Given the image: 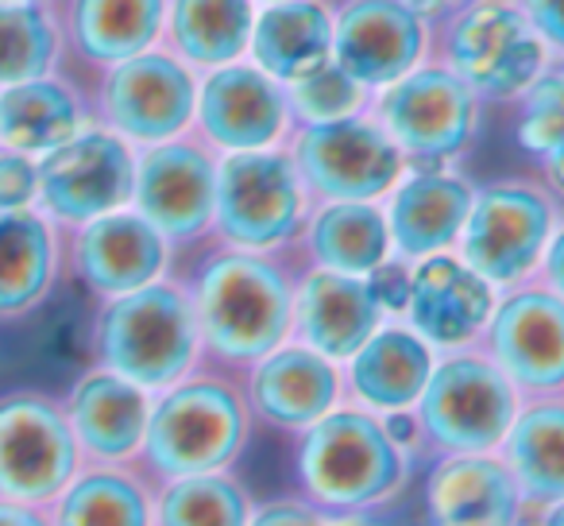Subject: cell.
I'll return each mask as SVG.
<instances>
[{
	"mask_svg": "<svg viewBox=\"0 0 564 526\" xmlns=\"http://www.w3.org/2000/svg\"><path fill=\"white\" fill-rule=\"evenodd\" d=\"M202 348L213 361L251 368L286 345L294 330V279L274 251H248L225 244L202 264L189 291Z\"/></svg>",
	"mask_w": 564,
	"mask_h": 526,
	"instance_id": "6da1fadb",
	"label": "cell"
},
{
	"mask_svg": "<svg viewBox=\"0 0 564 526\" xmlns=\"http://www.w3.org/2000/svg\"><path fill=\"white\" fill-rule=\"evenodd\" d=\"M299 480L322 515L376 507L406 480V449L368 410L333 407L302 430Z\"/></svg>",
	"mask_w": 564,
	"mask_h": 526,
	"instance_id": "7a4b0ae2",
	"label": "cell"
},
{
	"mask_svg": "<svg viewBox=\"0 0 564 526\" xmlns=\"http://www.w3.org/2000/svg\"><path fill=\"white\" fill-rule=\"evenodd\" d=\"M430 47L479 101H518L553 58L518 0H468L430 24Z\"/></svg>",
	"mask_w": 564,
	"mask_h": 526,
	"instance_id": "3957f363",
	"label": "cell"
},
{
	"mask_svg": "<svg viewBox=\"0 0 564 526\" xmlns=\"http://www.w3.org/2000/svg\"><path fill=\"white\" fill-rule=\"evenodd\" d=\"M248 426V399L232 379L182 376L148 415L143 453L166 480L220 472L240 457Z\"/></svg>",
	"mask_w": 564,
	"mask_h": 526,
	"instance_id": "277c9868",
	"label": "cell"
},
{
	"mask_svg": "<svg viewBox=\"0 0 564 526\" xmlns=\"http://www.w3.org/2000/svg\"><path fill=\"white\" fill-rule=\"evenodd\" d=\"M417 441L430 453H495L514 422L518 387L484 348H456L433 364L430 384L417 395Z\"/></svg>",
	"mask_w": 564,
	"mask_h": 526,
	"instance_id": "5b68a950",
	"label": "cell"
},
{
	"mask_svg": "<svg viewBox=\"0 0 564 526\" xmlns=\"http://www.w3.org/2000/svg\"><path fill=\"white\" fill-rule=\"evenodd\" d=\"M202 333L189 291L148 283L117 294L101 318V361L135 387H171L194 368Z\"/></svg>",
	"mask_w": 564,
	"mask_h": 526,
	"instance_id": "8992f818",
	"label": "cell"
},
{
	"mask_svg": "<svg viewBox=\"0 0 564 526\" xmlns=\"http://www.w3.org/2000/svg\"><path fill=\"white\" fill-rule=\"evenodd\" d=\"M286 136L310 210L325 202H376L406 174L402 148L368 109L322 125H291Z\"/></svg>",
	"mask_w": 564,
	"mask_h": 526,
	"instance_id": "52a82bcc",
	"label": "cell"
},
{
	"mask_svg": "<svg viewBox=\"0 0 564 526\" xmlns=\"http://www.w3.org/2000/svg\"><path fill=\"white\" fill-rule=\"evenodd\" d=\"M310 197L286 148L228 151L217 159V210L213 228L225 244L274 251L302 233Z\"/></svg>",
	"mask_w": 564,
	"mask_h": 526,
	"instance_id": "ba28073f",
	"label": "cell"
},
{
	"mask_svg": "<svg viewBox=\"0 0 564 526\" xmlns=\"http://www.w3.org/2000/svg\"><path fill=\"white\" fill-rule=\"evenodd\" d=\"M368 112L417 171H441L448 159L464 155L479 128V97L441 63H422L376 89Z\"/></svg>",
	"mask_w": 564,
	"mask_h": 526,
	"instance_id": "9c48e42d",
	"label": "cell"
},
{
	"mask_svg": "<svg viewBox=\"0 0 564 526\" xmlns=\"http://www.w3.org/2000/svg\"><path fill=\"white\" fill-rule=\"evenodd\" d=\"M556 228V202L541 182L476 190L460 233V259L491 287H518L538 271Z\"/></svg>",
	"mask_w": 564,
	"mask_h": 526,
	"instance_id": "30bf717a",
	"label": "cell"
},
{
	"mask_svg": "<svg viewBox=\"0 0 564 526\" xmlns=\"http://www.w3.org/2000/svg\"><path fill=\"white\" fill-rule=\"evenodd\" d=\"M476 348L499 364L525 399L564 391V299L545 283L507 287Z\"/></svg>",
	"mask_w": 564,
	"mask_h": 526,
	"instance_id": "8fae6325",
	"label": "cell"
},
{
	"mask_svg": "<svg viewBox=\"0 0 564 526\" xmlns=\"http://www.w3.org/2000/svg\"><path fill=\"white\" fill-rule=\"evenodd\" d=\"M329 9L333 63L371 94L430 58V20L406 0H340Z\"/></svg>",
	"mask_w": 564,
	"mask_h": 526,
	"instance_id": "7c38bea8",
	"label": "cell"
},
{
	"mask_svg": "<svg viewBox=\"0 0 564 526\" xmlns=\"http://www.w3.org/2000/svg\"><path fill=\"white\" fill-rule=\"evenodd\" d=\"M197 132L213 151L279 148L291 132L286 86L263 74L256 63H228L197 82Z\"/></svg>",
	"mask_w": 564,
	"mask_h": 526,
	"instance_id": "4fadbf2b",
	"label": "cell"
},
{
	"mask_svg": "<svg viewBox=\"0 0 564 526\" xmlns=\"http://www.w3.org/2000/svg\"><path fill=\"white\" fill-rule=\"evenodd\" d=\"M135 205L166 240H194L217 210V151L205 140L151 143L135 163Z\"/></svg>",
	"mask_w": 564,
	"mask_h": 526,
	"instance_id": "5bb4252c",
	"label": "cell"
},
{
	"mask_svg": "<svg viewBox=\"0 0 564 526\" xmlns=\"http://www.w3.org/2000/svg\"><path fill=\"white\" fill-rule=\"evenodd\" d=\"M197 112L194 66L166 51H143L105 82V117L120 136L140 143H163L182 136Z\"/></svg>",
	"mask_w": 564,
	"mask_h": 526,
	"instance_id": "9a60e30c",
	"label": "cell"
},
{
	"mask_svg": "<svg viewBox=\"0 0 564 526\" xmlns=\"http://www.w3.org/2000/svg\"><path fill=\"white\" fill-rule=\"evenodd\" d=\"M495 287L479 271H471L460 256L437 251L414 264L406 299V325L430 348H471L484 337L495 314Z\"/></svg>",
	"mask_w": 564,
	"mask_h": 526,
	"instance_id": "2e32d148",
	"label": "cell"
},
{
	"mask_svg": "<svg viewBox=\"0 0 564 526\" xmlns=\"http://www.w3.org/2000/svg\"><path fill=\"white\" fill-rule=\"evenodd\" d=\"M47 210L66 221H94L117 213L135 190V159L120 136L86 132L47 151L40 167Z\"/></svg>",
	"mask_w": 564,
	"mask_h": 526,
	"instance_id": "e0dca14e",
	"label": "cell"
},
{
	"mask_svg": "<svg viewBox=\"0 0 564 526\" xmlns=\"http://www.w3.org/2000/svg\"><path fill=\"white\" fill-rule=\"evenodd\" d=\"M78 449L70 426L43 399H9L0 407V492L47 500L70 480Z\"/></svg>",
	"mask_w": 564,
	"mask_h": 526,
	"instance_id": "ac0fdd59",
	"label": "cell"
},
{
	"mask_svg": "<svg viewBox=\"0 0 564 526\" xmlns=\"http://www.w3.org/2000/svg\"><path fill=\"white\" fill-rule=\"evenodd\" d=\"M522 492L495 453L437 457L425 480V526H518Z\"/></svg>",
	"mask_w": 564,
	"mask_h": 526,
	"instance_id": "d6986e66",
	"label": "cell"
},
{
	"mask_svg": "<svg viewBox=\"0 0 564 526\" xmlns=\"http://www.w3.org/2000/svg\"><path fill=\"white\" fill-rule=\"evenodd\" d=\"M243 399L251 415L279 430H306L340 402L337 361L310 345H279L251 364Z\"/></svg>",
	"mask_w": 564,
	"mask_h": 526,
	"instance_id": "ffe728a7",
	"label": "cell"
},
{
	"mask_svg": "<svg viewBox=\"0 0 564 526\" xmlns=\"http://www.w3.org/2000/svg\"><path fill=\"white\" fill-rule=\"evenodd\" d=\"M383 325V307L364 276L314 268L294 283V330L302 345L329 361H348Z\"/></svg>",
	"mask_w": 564,
	"mask_h": 526,
	"instance_id": "44dd1931",
	"label": "cell"
},
{
	"mask_svg": "<svg viewBox=\"0 0 564 526\" xmlns=\"http://www.w3.org/2000/svg\"><path fill=\"white\" fill-rule=\"evenodd\" d=\"M471 197L476 190L460 174L441 171H414L410 179H399L387 202V225H391L394 256L425 259L448 251L464 233Z\"/></svg>",
	"mask_w": 564,
	"mask_h": 526,
	"instance_id": "7402d4cb",
	"label": "cell"
},
{
	"mask_svg": "<svg viewBox=\"0 0 564 526\" xmlns=\"http://www.w3.org/2000/svg\"><path fill=\"white\" fill-rule=\"evenodd\" d=\"M171 248L166 236L140 213L94 217L78 240V268L101 294H128L163 276Z\"/></svg>",
	"mask_w": 564,
	"mask_h": 526,
	"instance_id": "603a6c76",
	"label": "cell"
},
{
	"mask_svg": "<svg viewBox=\"0 0 564 526\" xmlns=\"http://www.w3.org/2000/svg\"><path fill=\"white\" fill-rule=\"evenodd\" d=\"M251 63L279 86L310 78L333 63V9L325 0H274L251 24Z\"/></svg>",
	"mask_w": 564,
	"mask_h": 526,
	"instance_id": "cb8c5ba5",
	"label": "cell"
},
{
	"mask_svg": "<svg viewBox=\"0 0 564 526\" xmlns=\"http://www.w3.org/2000/svg\"><path fill=\"white\" fill-rule=\"evenodd\" d=\"M502 461L522 492V515H538L564 500V395L522 402L502 438Z\"/></svg>",
	"mask_w": 564,
	"mask_h": 526,
	"instance_id": "d4e9b609",
	"label": "cell"
},
{
	"mask_svg": "<svg viewBox=\"0 0 564 526\" xmlns=\"http://www.w3.org/2000/svg\"><path fill=\"white\" fill-rule=\"evenodd\" d=\"M433 348L410 325H379L348 356V387L371 410H406L425 391L433 372Z\"/></svg>",
	"mask_w": 564,
	"mask_h": 526,
	"instance_id": "484cf974",
	"label": "cell"
},
{
	"mask_svg": "<svg viewBox=\"0 0 564 526\" xmlns=\"http://www.w3.org/2000/svg\"><path fill=\"white\" fill-rule=\"evenodd\" d=\"M299 236L317 268L340 276H368L394 251L387 213L376 202L314 205Z\"/></svg>",
	"mask_w": 564,
	"mask_h": 526,
	"instance_id": "4316f807",
	"label": "cell"
},
{
	"mask_svg": "<svg viewBox=\"0 0 564 526\" xmlns=\"http://www.w3.org/2000/svg\"><path fill=\"white\" fill-rule=\"evenodd\" d=\"M148 415L151 407L143 387H135L132 379L117 376V372L89 376L70 402V422L78 441L105 461H120L143 446Z\"/></svg>",
	"mask_w": 564,
	"mask_h": 526,
	"instance_id": "83f0119b",
	"label": "cell"
},
{
	"mask_svg": "<svg viewBox=\"0 0 564 526\" xmlns=\"http://www.w3.org/2000/svg\"><path fill=\"white\" fill-rule=\"evenodd\" d=\"M256 0H171L166 40L171 55L197 71H217L248 51Z\"/></svg>",
	"mask_w": 564,
	"mask_h": 526,
	"instance_id": "f1b7e54d",
	"label": "cell"
},
{
	"mask_svg": "<svg viewBox=\"0 0 564 526\" xmlns=\"http://www.w3.org/2000/svg\"><path fill=\"white\" fill-rule=\"evenodd\" d=\"M166 0H74V40L97 63H124L163 35Z\"/></svg>",
	"mask_w": 564,
	"mask_h": 526,
	"instance_id": "f546056e",
	"label": "cell"
},
{
	"mask_svg": "<svg viewBox=\"0 0 564 526\" xmlns=\"http://www.w3.org/2000/svg\"><path fill=\"white\" fill-rule=\"evenodd\" d=\"M78 132V105L55 82H17L0 97V136L20 151H55Z\"/></svg>",
	"mask_w": 564,
	"mask_h": 526,
	"instance_id": "4dcf8cb0",
	"label": "cell"
},
{
	"mask_svg": "<svg viewBox=\"0 0 564 526\" xmlns=\"http://www.w3.org/2000/svg\"><path fill=\"white\" fill-rule=\"evenodd\" d=\"M518 143L538 159L549 194L564 197V58H549L518 97Z\"/></svg>",
	"mask_w": 564,
	"mask_h": 526,
	"instance_id": "1f68e13d",
	"label": "cell"
},
{
	"mask_svg": "<svg viewBox=\"0 0 564 526\" xmlns=\"http://www.w3.org/2000/svg\"><path fill=\"white\" fill-rule=\"evenodd\" d=\"M51 233L32 213L0 217V310H24L47 291Z\"/></svg>",
	"mask_w": 564,
	"mask_h": 526,
	"instance_id": "d6a6232c",
	"label": "cell"
},
{
	"mask_svg": "<svg viewBox=\"0 0 564 526\" xmlns=\"http://www.w3.org/2000/svg\"><path fill=\"white\" fill-rule=\"evenodd\" d=\"M248 492L225 472L178 476L159 500V526H248Z\"/></svg>",
	"mask_w": 564,
	"mask_h": 526,
	"instance_id": "836d02e7",
	"label": "cell"
},
{
	"mask_svg": "<svg viewBox=\"0 0 564 526\" xmlns=\"http://www.w3.org/2000/svg\"><path fill=\"white\" fill-rule=\"evenodd\" d=\"M63 526H151L148 495L120 472H94L66 492Z\"/></svg>",
	"mask_w": 564,
	"mask_h": 526,
	"instance_id": "e575fe53",
	"label": "cell"
},
{
	"mask_svg": "<svg viewBox=\"0 0 564 526\" xmlns=\"http://www.w3.org/2000/svg\"><path fill=\"white\" fill-rule=\"evenodd\" d=\"M55 55V32L28 4H0V86L40 78Z\"/></svg>",
	"mask_w": 564,
	"mask_h": 526,
	"instance_id": "d590c367",
	"label": "cell"
},
{
	"mask_svg": "<svg viewBox=\"0 0 564 526\" xmlns=\"http://www.w3.org/2000/svg\"><path fill=\"white\" fill-rule=\"evenodd\" d=\"M286 101H291V125H322V120L364 112L371 105V89H364L337 63H329L310 78L286 86Z\"/></svg>",
	"mask_w": 564,
	"mask_h": 526,
	"instance_id": "8d00e7d4",
	"label": "cell"
},
{
	"mask_svg": "<svg viewBox=\"0 0 564 526\" xmlns=\"http://www.w3.org/2000/svg\"><path fill=\"white\" fill-rule=\"evenodd\" d=\"M410 276H414V264L402 256L394 259H383L376 271H368V287L371 294H376V302L383 307V314L391 310V314H402L406 310V299H410Z\"/></svg>",
	"mask_w": 564,
	"mask_h": 526,
	"instance_id": "74e56055",
	"label": "cell"
},
{
	"mask_svg": "<svg viewBox=\"0 0 564 526\" xmlns=\"http://www.w3.org/2000/svg\"><path fill=\"white\" fill-rule=\"evenodd\" d=\"M40 186V171H35L28 159L20 155H4L0 159V210H17Z\"/></svg>",
	"mask_w": 564,
	"mask_h": 526,
	"instance_id": "f35d334b",
	"label": "cell"
},
{
	"mask_svg": "<svg viewBox=\"0 0 564 526\" xmlns=\"http://www.w3.org/2000/svg\"><path fill=\"white\" fill-rule=\"evenodd\" d=\"M518 4L530 17L533 32L545 40L549 55L564 58V0H518Z\"/></svg>",
	"mask_w": 564,
	"mask_h": 526,
	"instance_id": "ab89813d",
	"label": "cell"
},
{
	"mask_svg": "<svg viewBox=\"0 0 564 526\" xmlns=\"http://www.w3.org/2000/svg\"><path fill=\"white\" fill-rule=\"evenodd\" d=\"M248 526H325V515L306 500H274L251 511Z\"/></svg>",
	"mask_w": 564,
	"mask_h": 526,
	"instance_id": "60d3db41",
	"label": "cell"
},
{
	"mask_svg": "<svg viewBox=\"0 0 564 526\" xmlns=\"http://www.w3.org/2000/svg\"><path fill=\"white\" fill-rule=\"evenodd\" d=\"M538 268H541V283L564 299V225L553 228V236H549L545 256H541Z\"/></svg>",
	"mask_w": 564,
	"mask_h": 526,
	"instance_id": "b9f144b4",
	"label": "cell"
},
{
	"mask_svg": "<svg viewBox=\"0 0 564 526\" xmlns=\"http://www.w3.org/2000/svg\"><path fill=\"white\" fill-rule=\"evenodd\" d=\"M406 4H410V9H414L422 20H430V24H437V20L453 17L456 9H464L468 0H406Z\"/></svg>",
	"mask_w": 564,
	"mask_h": 526,
	"instance_id": "7bdbcfd3",
	"label": "cell"
},
{
	"mask_svg": "<svg viewBox=\"0 0 564 526\" xmlns=\"http://www.w3.org/2000/svg\"><path fill=\"white\" fill-rule=\"evenodd\" d=\"M325 526H387V523L364 507V511H329V515H325Z\"/></svg>",
	"mask_w": 564,
	"mask_h": 526,
	"instance_id": "ee69618b",
	"label": "cell"
},
{
	"mask_svg": "<svg viewBox=\"0 0 564 526\" xmlns=\"http://www.w3.org/2000/svg\"><path fill=\"white\" fill-rule=\"evenodd\" d=\"M0 526H47V523L24 507H0Z\"/></svg>",
	"mask_w": 564,
	"mask_h": 526,
	"instance_id": "f6af8a7d",
	"label": "cell"
},
{
	"mask_svg": "<svg viewBox=\"0 0 564 526\" xmlns=\"http://www.w3.org/2000/svg\"><path fill=\"white\" fill-rule=\"evenodd\" d=\"M541 523L538 526H564V500L561 503H549L545 511H538Z\"/></svg>",
	"mask_w": 564,
	"mask_h": 526,
	"instance_id": "bcb514c9",
	"label": "cell"
},
{
	"mask_svg": "<svg viewBox=\"0 0 564 526\" xmlns=\"http://www.w3.org/2000/svg\"><path fill=\"white\" fill-rule=\"evenodd\" d=\"M0 4H28V0H0Z\"/></svg>",
	"mask_w": 564,
	"mask_h": 526,
	"instance_id": "7dc6e473",
	"label": "cell"
},
{
	"mask_svg": "<svg viewBox=\"0 0 564 526\" xmlns=\"http://www.w3.org/2000/svg\"><path fill=\"white\" fill-rule=\"evenodd\" d=\"M256 4H274V0H256Z\"/></svg>",
	"mask_w": 564,
	"mask_h": 526,
	"instance_id": "c3c4849f",
	"label": "cell"
}]
</instances>
